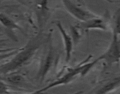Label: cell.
Masks as SVG:
<instances>
[{
  "mask_svg": "<svg viewBox=\"0 0 120 94\" xmlns=\"http://www.w3.org/2000/svg\"><path fill=\"white\" fill-rule=\"evenodd\" d=\"M47 41L46 36L40 32L29 40L24 47L19 49V51L11 60L1 64V74L7 75L14 72L19 68L29 64L37 52Z\"/></svg>",
  "mask_w": 120,
  "mask_h": 94,
  "instance_id": "1",
  "label": "cell"
},
{
  "mask_svg": "<svg viewBox=\"0 0 120 94\" xmlns=\"http://www.w3.org/2000/svg\"><path fill=\"white\" fill-rule=\"evenodd\" d=\"M91 58H92V55H89L84 61H82L79 64L76 65V67L68 69L67 70L66 73L57 78L56 81L50 83L45 88L40 89L38 91L39 92L43 93L45 91L50 89V88L57 86L60 85L68 84L69 82L72 81L79 74L82 76H85L90 71V69H92L93 67H94L95 65L100 61L97 58L93 62H88Z\"/></svg>",
  "mask_w": 120,
  "mask_h": 94,
  "instance_id": "2",
  "label": "cell"
},
{
  "mask_svg": "<svg viewBox=\"0 0 120 94\" xmlns=\"http://www.w3.org/2000/svg\"><path fill=\"white\" fill-rule=\"evenodd\" d=\"M100 61L104 60L109 65L120 64V39L118 35L113 32L112 41L106 51L98 58Z\"/></svg>",
  "mask_w": 120,
  "mask_h": 94,
  "instance_id": "3",
  "label": "cell"
},
{
  "mask_svg": "<svg viewBox=\"0 0 120 94\" xmlns=\"http://www.w3.org/2000/svg\"><path fill=\"white\" fill-rule=\"evenodd\" d=\"M62 4L67 11L73 16L82 22H86L91 19L99 17V16L92 12L86 9L84 7L76 4L72 1H62Z\"/></svg>",
  "mask_w": 120,
  "mask_h": 94,
  "instance_id": "4",
  "label": "cell"
},
{
  "mask_svg": "<svg viewBox=\"0 0 120 94\" xmlns=\"http://www.w3.org/2000/svg\"><path fill=\"white\" fill-rule=\"evenodd\" d=\"M56 55L55 49L52 45H50L48 51L42 56L37 74V78L41 82L45 79L55 64V61L56 60Z\"/></svg>",
  "mask_w": 120,
  "mask_h": 94,
  "instance_id": "5",
  "label": "cell"
},
{
  "mask_svg": "<svg viewBox=\"0 0 120 94\" xmlns=\"http://www.w3.org/2000/svg\"><path fill=\"white\" fill-rule=\"evenodd\" d=\"M56 25L58 28L62 38H63V43H64V49L66 52V58L65 61L66 63H68L71 59V53H72L73 48V41L72 38L70 35L66 32L65 29L63 28V25H62L60 21H57L55 23Z\"/></svg>",
  "mask_w": 120,
  "mask_h": 94,
  "instance_id": "6",
  "label": "cell"
},
{
  "mask_svg": "<svg viewBox=\"0 0 120 94\" xmlns=\"http://www.w3.org/2000/svg\"><path fill=\"white\" fill-rule=\"evenodd\" d=\"M76 27H78L79 28L86 29V30L96 29L106 31L108 29V24L104 19L99 16L86 22H80Z\"/></svg>",
  "mask_w": 120,
  "mask_h": 94,
  "instance_id": "7",
  "label": "cell"
},
{
  "mask_svg": "<svg viewBox=\"0 0 120 94\" xmlns=\"http://www.w3.org/2000/svg\"><path fill=\"white\" fill-rule=\"evenodd\" d=\"M120 86V75L113 78L97 90L95 94H107L118 88Z\"/></svg>",
  "mask_w": 120,
  "mask_h": 94,
  "instance_id": "8",
  "label": "cell"
},
{
  "mask_svg": "<svg viewBox=\"0 0 120 94\" xmlns=\"http://www.w3.org/2000/svg\"><path fill=\"white\" fill-rule=\"evenodd\" d=\"M0 20H1V24L5 27L6 28L8 29L9 30L14 31L15 29L19 30L22 34L25 35L24 30L22 27H20L18 24L14 22L11 18L9 17V16H7L5 14H3V13H1L0 14Z\"/></svg>",
  "mask_w": 120,
  "mask_h": 94,
  "instance_id": "9",
  "label": "cell"
},
{
  "mask_svg": "<svg viewBox=\"0 0 120 94\" xmlns=\"http://www.w3.org/2000/svg\"><path fill=\"white\" fill-rule=\"evenodd\" d=\"M5 75L6 81L8 83L14 85H21L25 82V80L24 78L22 76V75L17 74L15 72L7 74Z\"/></svg>",
  "mask_w": 120,
  "mask_h": 94,
  "instance_id": "10",
  "label": "cell"
},
{
  "mask_svg": "<svg viewBox=\"0 0 120 94\" xmlns=\"http://www.w3.org/2000/svg\"><path fill=\"white\" fill-rule=\"evenodd\" d=\"M70 32H71V36L72 38L73 43H75V45H76L80 41V39L81 38V34H80L79 31L78 27L71 26L70 27Z\"/></svg>",
  "mask_w": 120,
  "mask_h": 94,
  "instance_id": "11",
  "label": "cell"
},
{
  "mask_svg": "<svg viewBox=\"0 0 120 94\" xmlns=\"http://www.w3.org/2000/svg\"><path fill=\"white\" fill-rule=\"evenodd\" d=\"M113 32H115L118 35H120V9L117 11L115 15Z\"/></svg>",
  "mask_w": 120,
  "mask_h": 94,
  "instance_id": "12",
  "label": "cell"
},
{
  "mask_svg": "<svg viewBox=\"0 0 120 94\" xmlns=\"http://www.w3.org/2000/svg\"><path fill=\"white\" fill-rule=\"evenodd\" d=\"M1 94H11L8 85L2 80L1 81Z\"/></svg>",
  "mask_w": 120,
  "mask_h": 94,
  "instance_id": "13",
  "label": "cell"
},
{
  "mask_svg": "<svg viewBox=\"0 0 120 94\" xmlns=\"http://www.w3.org/2000/svg\"><path fill=\"white\" fill-rule=\"evenodd\" d=\"M43 94V93L42 92H39L38 90H36V91L34 92L29 93V94Z\"/></svg>",
  "mask_w": 120,
  "mask_h": 94,
  "instance_id": "14",
  "label": "cell"
},
{
  "mask_svg": "<svg viewBox=\"0 0 120 94\" xmlns=\"http://www.w3.org/2000/svg\"><path fill=\"white\" fill-rule=\"evenodd\" d=\"M83 92H83V90H80V91L77 92L75 93V94H83Z\"/></svg>",
  "mask_w": 120,
  "mask_h": 94,
  "instance_id": "15",
  "label": "cell"
},
{
  "mask_svg": "<svg viewBox=\"0 0 120 94\" xmlns=\"http://www.w3.org/2000/svg\"><path fill=\"white\" fill-rule=\"evenodd\" d=\"M118 94H120V92L119 93H118Z\"/></svg>",
  "mask_w": 120,
  "mask_h": 94,
  "instance_id": "16",
  "label": "cell"
}]
</instances>
